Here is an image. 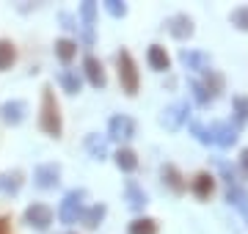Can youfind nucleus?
<instances>
[{"label":"nucleus","instance_id":"nucleus-19","mask_svg":"<svg viewBox=\"0 0 248 234\" xmlns=\"http://www.w3.org/2000/svg\"><path fill=\"white\" fill-rule=\"evenodd\" d=\"M226 201H229L232 207H237L240 212H243V218H246V226H248V193L240 185H234V188L226 190Z\"/></svg>","mask_w":248,"mask_h":234},{"label":"nucleus","instance_id":"nucleus-32","mask_svg":"<svg viewBox=\"0 0 248 234\" xmlns=\"http://www.w3.org/2000/svg\"><path fill=\"white\" fill-rule=\"evenodd\" d=\"M215 165H218V171H221L223 182H226L229 188H234V185H237V179H234V171L229 168V162H223V160H215Z\"/></svg>","mask_w":248,"mask_h":234},{"label":"nucleus","instance_id":"nucleus-26","mask_svg":"<svg viewBox=\"0 0 248 234\" xmlns=\"http://www.w3.org/2000/svg\"><path fill=\"white\" fill-rule=\"evenodd\" d=\"M232 108H234V124L243 127L248 121V97H234L232 99Z\"/></svg>","mask_w":248,"mask_h":234},{"label":"nucleus","instance_id":"nucleus-31","mask_svg":"<svg viewBox=\"0 0 248 234\" xmlns=\"http://www.w3.org/2000/svg\"><path fill=\"white\" fill-rule=\"evenodd\" d=\"M190 91H193V97H196V102H199V105H210V94L204 91L202 80H190Z\"/></svg>","mask_w":248,"mask_h":234},{"label":"nucleus","instance_id":"nucleus-24","mask_svg":"<svg viewBox=\"0 0 248 234\" xmlns=\"http://www.w3.org/2000/svg\"><path fill=\"white\" fill-rule=\"evenodd\" d=\"M22 188V171H9V174H0V190H6V193H19Z\"/></svg>","mask_w":248,"mask_h":234},{"label":"nucleus","instance_id":"nucleus-15","mask_svg":"<svg viewBox=\"0 0 248 234\" xmlns=\"http://www.w3.org/2000/svg\"><path fill=\"white\" fill-rule=\"evenodd\" d=\"M146 61H149V66L155 69V72H169L171 69V58H169V53H166V47L163 44H149V50H146Z\"/></svg>","mask_w":248,"mask_h":234},{"label":"nucleus","instance_id":"nucleus-16","mask_svg":"<svg viewBox=\"0 0 248 234\" xmlns=\"http://www.w3.org/2000/svg\"><path fill=\"white\" fill-rule=\"evenodd\" d=\"M202 86H204V91L210 94V99L221 97L223 91H226V80H223V74H221V72H215V69H207V72H204Z\"/></svg>","mask_w":248,"mask_h":234},{"label":"nucleus","instance_id":"nucleus-10","mask_svg":"<svg viewBox=\"0 0 248 234\" xmlns=\"http://www.w3.org/2000/svg\"><path fill=\"white\" fill-rule=\"evenodd\" d=\"M33 182L42 190H53L55 185L61 182V165H55V162H45V165H39V168L33 171Z\"/></svg>","mask_w":248,"mask_h":234},{"label":"nucleus","instance_id":"nucleus-14","mask_svg":"<svg viewBox=\"0 0 248 234\" xmlns=\"http://www.w3.org/2000/svg\"><path fill=\"white\" fill-rule=\"evenodd\" d=\"M179 61L185 63L187 69H193V72H207L210 63H213V58L207 53H202V50H182V53H179Z\"/></svg>","mask_w":248,"mask_h":234},{"label":"nucleus","instance_id":"nucleus-17","mask_svg":"<svg viewBox=\"0 0 248 234\" xmlns=\"http://www.w3.org/2000/svg\"><path fill=\"white\" fill-rule=\"evenodd\" d=\"M108 215V207L105 204H91V207L83 209V215H80V223L86 226V229H97L102 223V218Z\"/></svg>","mask_w":248,"mask_h":234},{"label":"nucleus","instance_id":"nucleus-34","mask_svg":"<svg viewBox=\"0 0 248 234\" xmlns=\"http://www.w3.org/2000/svg\"><path fill=\"white\" fill-rule=\"evenodd\" d=\"M240 171H243V176H248V149L240 152Z\"/></svg>","mask_w":248,"mask_h":234},{"label":"nucleus","instance_id":"nucleus-11","mask_svg":"<svg viewBox=\"0 0 248 234\" xmlns=\"http://www.w3.org/2000/svg\"><path fill=\"white\" fill-rule=\"evenodd\" d=\"M83 72H86V80H89L94 88H105L108 74H105V66H102V61H99V58L86 55V58H83Z\"/></svg>","mask_w":248,"mask_h":234},{"label":"nucleus","instance_id":"nucleus-25","mask_svg":"<svg viewBox=\"0 0 248 234\" xmlns=\"http://www.w3.org/2000/svg\"><path fill=\"white\" fill-rule=\"evenodd\" d=\"M58 83L63 86V91H66V94H78V91H80V74H78V69H69V72H61V77H58Z\"/></svg>","mask_w":248,"mask_h":234},{"label":"nucleus","instance_id":"nucleus-23","mask_svg":"<svg viewBox=\"0 0 248 234\" xmlns=\"http://www.w3.org/2000/svg\"><path fill=\"white\" fill-rule=\"evenodd\" d=\"M127 232H130V234H157L160 232V223L155 220V218H135Z\"/></svg>","mask_w":248,"mask_h":234},{"label":"nucleus","instance_id":"nucleus-21","mask_svg":"<svg viewBox=\"0 0 248 234\" xmlns=\"http://www.w3.org/2000/svg\"><path fill=\"white\" fill-rule=\"evenodd\" d=\"M75 55H78V44H75L72 39H58V42H55V58L61 63L69 66V63L75 61Z\"/></svg>","mask_w":248,"mask_h":234},{"label":"nucleus","instance_id":"nucleus-4","mask_svg":"<svg viewBox=\"0 0 248 234\" xmlns=\"http://www.w3.org/2000/svg\"><path fill=\"white\" fill-rule=\"evenodd\" d=\"M240 138V127L232 124V121H215V124H210V141L218 146H232L237 144Z\"/></svg>","mask_w":248,"mask_h":234},{"label":"nucleus","instance_id":"nucleus-7","mask_svg":"<svg viewBox=\"0 0 248 234\" xmlns=\"http://www.w3.org/2000/svg\"><path fill=\"white\" fill-rule=\"evenodd\" d=\"M166 30H169L174 39L179 42H185L196 33V25H193V17H187V14H174V17L166 19Z\"/></svg>","mask_w":248,"mask_h":234},{"label":"nucleus","instance_id":"nucleus-8","mask_svg":"<svg viewBox=\"0 0 248 234\" xmlns=\"http://www.w3.org/2000/svg\"><path fill=\"white\" fill-rule=\"evenodd\" d=\"M160 176H163V185H166L174 196H182L187 190V179L182 176V171H179L174 162H166V165L160 168Z\"/></svg>","mask_w":248,"mask_h":234},{"label":"nucleus","instance_id":"nucleus-6","mask_svg":"<svg viewBox=\"0 0 248 234\" xmlns=\"http://www.w3.org/2000/svg\"><path fill=\"white\" fill-rule=\"evenodd\" d=\"M25 223L31 229H39V232H47L50 223H53V209L47 204H31L25 209Z\"/></svg>","mask_w":248,"mask_h":234},{"label":"nucleus","instance_id":"nucleus-35","mask_svg":"<svg viewBox=\"0 0 248 234\" xmlns=\"http://www.w3.org/2000/svg\"><path fill=\"white\" fill-rule=\"evenodd\" d=\"M0 234H11V220L6 215L0 218Z\"/></svg>","mask_w":248,"mask_h":234},{"label":"nucleus","instance_id":"nucleus-3","mask_svg":"<svg viewBox=\"0 0 248 234\" xmlns=\"http://www.w3.org/2000/svg\"><path fill=\"white\" fill-rule=\"evenodd\" d=\"M86 198H89V193H86L83 188L69 190V193L63 196L61 207H58V218H61L63 223H75V220H80L83 209H86Z\"/></svg>","mask_w":248,"mask_h":234},{"label":"nucleus","instance_id":"nucleus-12","mask_svg":"<svg viewBox=\"0 0 248 234\" xmlns=\"http://www.w3.org/2000/svg\"><path fill=\"white\" fill-rule=\"evenodd\" d=\"M190 193H193L196 198L207 201V198L215 193V176L210 171H199L193 179H190Z\"/></svg>","mask_w":248,"mask_h":234},{"label":"nucleus","instance_id":"nucleus-9","mask_svg":"<svg viewBox=\"0 0 248 234\" xmlns=\"http://www.w3.org/2000/svg\"><path fill=\"white\" fill-rule=\"evenodd\" d=\"M135 135V121L130 116H113L110 118V124H108V138L110 141H130Z\"/></svg>","mask_w":248,"mask_h":234},{"label":"nucleus","instance_id":"nucleus-33","mask_svg":"<svg viewBox=\"0 0 248 234\" xmlns=\"http://www.w3.org/2000/svg\"><path fill=\"white\" fill-rule=\"evenodd\" d=\"M190 132H193L202 144H213V141H210V130H207L204 124H199V121H190Z\"/></svg>","mask_w":248,"mask_h":234},{"label":"nucleus","instance_id":"nucleus-20","mask_svg":"<svg viewBox=\"0 0 248 234\" xmlns=\"http://www.w3.org/2000/svg\"><path fill=\"white\" fill-rule=\"evenodd\" d=\"M17 61V44L11 39H0V72L11 69Z\"/></svg>","mask_w":248,"mask_h":234},{"label":"nucleus","instance_id":"nucleus-18","mask_svg":"<svg viewBox=\"0 0 248 234\" xmlns=\"http://www.w3.org/2000/svg\"><path fill=\"white\" fill-rule=\"evenodd\" d=\"M124 193H127V204H130L133 209H143L146 204H149V198H146L143 188L138 185V182H133V179L124 185Z\"/></svg>","mask_w":248,"mask_h":234},{"label":"nucleus","instance_id":"nucleus-13","mask_svg":"<svg viewBox=\"0 0 248 234\" xmlns=\"http://www.w3.org/2000/svg\"><path fill=\"white\" fill-rule=\"evenodd\" d=\"M25 113H28V105L22 99H9L0 105V118L6 124H22L25 121Z\"/></svg>","mask_w":248,"mask_h":234},{"label":"nucleus","instance_id":"nucleus-2","mask_svg":"<svg viewBox=\"0 0 248 234\" xmlns=\"http://www.w3.org/2000/svg\"><path fill=\"white\" fill-rule=\"evenodd\" d=\"M116 66H119V83H122V91L127 97H135L138 94V86H141V74H138V63L130 55V50H119L116 53Z\"/></svg>","mask_w":248,"mask_h":234},{"label":"nucleus","instance_id":"nucleus-28","mask_svg":"<svg viewBox=\"0 0 248 234\" xmlns=\"http://www.w3.org/2000/svg\"><path fill=\"white\" fill-rule=\"evenodd\" d=\"M229 22L237 28V30L248 33V6H237V9L229 14Z\"/></svg>","mask_w":248,"mask_h":234},{"label":"nucleus","instance_id":"nucleus-27","mask_svg":"<svg viewBox=\"0 0 248 234\" xmlns=\"http://www.w3.org/2000/svg\"><path fill=\"white\" fill-rule=\"evenodd\" d=\"M86 149H89L97 160H105V154H108V144L99 135H89V138H86Z\"/></svg>","mask_w":248,"mask_h":234},{"label":"nucleus","instance_id":"nucleus-22","mask_svg":"<svg viewBox=\"0 0 248 234\" xmlns=\"http://www.w3.org/2000/svg\"><path fill=\"white\" fill-rule=\"evenodd\" d=\"M113 157H116V165H119L124 174H133L135 168H138V154H135L133 149H119Z\"/></svg>","mask_w":248,"mask_h":234},{"label":"nucleus","instance_id":"nucleus-30","mask_svg":"<svg viewBox=\"0 0 248 234\" xmlns=\"http://www.w3.org/2000/svg\"><path fill=\"white\" fill-rule=\"evenodd\" d=\"M105 11L110 14V17H127V3H122V0H108L105 3Z\"/></svg>","mask_w":248,"mask_h":234},{"label":"nucleus","instance_id":"nucleus-1","mask_svg":"<svg viewBox=\"0 0 248 234\" xmlns=\"http://www.w3.org/2000/svg\"><path fill=\"white\" fill-rule=\"evenodd\" d=\"M39 130L47 138H61L63 132V116H61V105L55 97L53 86L42 88V108H39Z\"/></svg>","mask_w":248,"mask_h":234},{"label":"nucleus","instance_id":"nucleus-5","mask_svg":"<svg viewBox=\"0 0 248 234\" xmlns=\"http://www.w3.org/2000/svg\"><path fill=\"white\" fill-rule=\"evenodd\" d=\"M187 113H190V105H187V102H174L171 108L163 110V116H160V124L166 127V130H171V132H177L179 127L187 121Z\"/></svg>","mask_w":248,"mask_h":234},{"label":"nucleus","instance_id":"nucleus-29","mask_svg":"<svg viewBox=\"0 0 248 234\" xmlns=\"http://www.w3.org/2000/svg\"><path fill=\"white\" fill-rule=\"evenodd\" d=\"M80 17H83V22H86V30H91L94 22H97V3L86 0V3L80 6Z\"/></svg>","mask_w":248,"mask_h":234}]
</instances>
